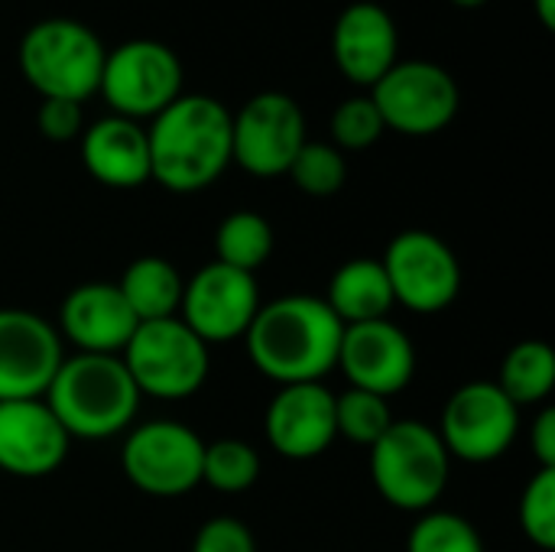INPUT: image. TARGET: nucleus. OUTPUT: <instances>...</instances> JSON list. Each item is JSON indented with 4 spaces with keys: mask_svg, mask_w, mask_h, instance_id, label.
Returning a JSON list of instances; mask_svg holds the SVG:
<instances>
[{
    "mask_svg": "<svg viewBox=\"0 0 555 552\" xmlns=\"http://www.w3.org/2000/svg\"><path fill=\"white\" fill-rule=\"evenodd\" d=\"M68 433L42 397L0 403V472L13 478H46L68 459Z\"/></svg>",
    "mask_w": 555,
    "mask_h": 552,
    "instance_id": "obj_18",
    "label": "nucleus"
},
{
    "mask_svg": "<svg viewBox=\"0 0 555 552\" xmlns=\"http://www.w3.org/2000/svg\"><path fill=\"white\" fill-rule=\"evenodd\" d=\"M260 306L254 273L211 260L185 280L179 319L211 348L244 338Z\"/></svg>",
    "mask_w": 555,
    "mask_h": 552,
    "instance_id": "obj_13",
    "label": "nucleus"
},
{
    "mask_svg": "<svg viewBox=\"0 0 555 552\" xmlns=\"http://www.w3.org/2000/svg\"><path fill=\"white\" fill-rule=\"evenodd\" d=\"M150 182L192 195L231 166V111L211 94H179L146 124Z\"/></svg>",
    "mask_w": 555,
    "mask_h": 552,
    "instance_id": "obj_2",
    "label": "nucleus"
},
{
    "mask_svg": "<svg viewBox=\"0 0 555 552\" xmlns=\"http://www.w3.org/2000/svg\"><path fill=\"white\" fill-rule=\"evenodd\" d=\"M533 10H537L540 23H543L546 29H553L555 26V0H533Z\"/></svg>",
    "mask_w": 555,
    "mask_h": 552,
    "instance_id": "obj_34",
    "label": "nucleus"
},
{
    "mask_svg": "<svg viewBox=\"0 0 555 552\" xmlns=\"http://www.w3.org/2000/svg\"><path fill=\"white\" fill-rule=\"evenodd\" d=\"M273 224L260 211H231L215 231V260L244 273H257L273 254Z\"/></svg>",
    "mask_w": 555,
    "mask_h": 552,
    "instance_id": "obj_24",
    "label": "nucleus"
},
{
    "mask_svg": "<svg viewBox=\"0 0 555 552\" xmlns=\"http://www.w3.org/2000/svg\"><path fill=\"white\" fill-rule=\"evenodd\" d=\"M286 176L296 182L299 192H306L312 198H328V195L341 192V185L348 179V159L332 143L306 140V146L296 153Z\"/></svg>",
    "mask_w": 555,
    "mask_h": 552,
    "instance_id": "obj_27",
    "label": "nucleus"
},
{
    "mask_svg": "<svg viewBox=\"0 0 555 552\" xmlns=\"http://www.w3.org/2000/svg\"><path fill=\"white\" fill-rule=\"evenodd\" d=\"M263 433L273 452L293 462L319 459L338 439L335 429V394L325 384H289L280 387L267 407Z\"/></svg>",
    "mask_w": 555,
    "mask_h": 552,
    "instance_id": "obj_17",
    "label": "nucleus"
},
{
    "mask_svg": "<svg viewBox=\"0 0 555 552\" xmlns=\"http://www.w3.org/2000/svg\"><path fill=\"white\" fill-rule=\"evenodd\" d=\"M98 94L117 117L153 120L182 94V62L159 39H127L104 55Z\"/></svg>",
    "mask_w": 555,
    "mask_h": 552,
    "instance_id": "obj_7",
    "label": "nucleus"
},
{
    "mask_svg": "<svg viewBox=\"0 0 555 552\" xmlns=\"http://www.w3.org/2000/svg\"><path fill=\"white\" fill-rule=\"evenodd\" d=\"M335 368L345 374L348 387L390 400L410 387L416 374V348L393 319L361 322L345 329Z\"/></svg>",
    "mask_w": 555,
    "mask_h": 552,
    "instance_id": "obj_15",
    "label": "nucleus"
},
{
    "mask_svg": "<svg viewBox=\"0 0 555 552\" xmlns=\"http://www.w3.org/2000/svg\"><path fill=\"white\" fill-rule=\"evenodd\" d=\"M68 439H111L133 426L140 390L120 355H72L55 371L46 397Z\"/></svg>",
    "mask_w": 555,
    "mask_h": 552,
    "instance_id": "obj_3",
    "label": "nucleus"
},
{
    "mask_svg": "<svg viewBox=\"0 0 555 552\" xmlns=\"http://www.w3.org/2000/svg\"><path fill=\"white\" fill-rule=\"evenodd\" d=\"M384 130L387 127L371 94L345 98L332 114V146H338L341 153H358V150L374 146L384 137Z\"/></svg>",
    "mask_w": 555,
    "mask_h": 552,
    "instance_id": "obj_30",
    "label": "nucleus"
},
{
    "mask_svg": "<svg viewBox=\"0 0 555 552\" xmlns=\"http://www.w3.org/2000/svg\"><path fill=\"white\" fill-rule=\"evenodd\" d=\"M306 140V114L286 91H260L231 114V163L257 179L286 176Z\"/></svg>",
    "mask_w": 555,
    "mask_h": 552,
    "instance_id": "obj_11",
    "label": "nucleus"
},
{
    "mask_svg": "<svg viewBox=\"0 0 555 552\" xmlns=\"http://www.w3.org/2000/svg\"><path fill=\"white\" fill-rule=\"evenodd\" d=\"M205 439L176 420H150L130 426L120 446L127 482L150 498H182L202 485Z\"/></svg>",
    "mask_w": 555,
    "mask_h": 552,
    "instance_id": "obj_9",
    "label": "nucleus"
},
{
    "mask_svg": "<svg viewBox=\"0 0 555 552\" xmlns=\"http://www.w3.org/2000/svg\"><path fill=\"white\" fill-rule=\"evenodd\" d=\"M524 537L543 552L555 550V468H537L517 508Z\"/></svg>",
    "mask_w": 555,
    "mask_h": 552,
    "instance_id": "obj_29",
    "label": "nucleus"
},
{
    "mask_svg": "<svg viewBox=\"0 0 555 552\" xmlns=\"http://www.w3.org/2000/svg\"><path fill=\"white\" fill-rule=\"evenodd\" d=\"M65 361L59 329L29 309H0V403L46 397Z\"/></svg>",
    "mask_w": 555,
    "mask_h": 552,
    "instance_id": "obj_14",
    "label": "nucleus"
},
{
    "mask_svg": "<svg viewBox=\"0 0 555 552\" xmlns=\"http://www.w3.org/2000/svg\"><path fill=\"white\" fill-rule=\"evenodd\" d=\"M332 59L351 85L374 88L400 62V29L390 10L374 0L348 3L332 29Z\"/></svg>",
    "mask_w": 555,
    "mask_h": 552,
    "instance_id": "obj_16",
    "label": "nucleus"
},
{
    "mask_svg": "<svg viewBox=\"0 0 555 552\" xmlns=\"http://www.w3.org/2000/svg\"><path fill=\"white\" fill-rule=\"evenodd\" d=\"M452 455L439 433L420 420H393L371 446V482L377 495L406 514H426L449 488Z\"/></svg>",
    "mask_w": 555,
    "mask_h": 552,
    "instance_id": "obj_5",
    "label": "nucleus"
},
{
    "mask_svg": "<svg viewBox=\"0 0 555 552\" xmlns=\"http://www.w3.org/2000/svg\"><path fill=\"white\" fill-rule=\"evenodd\" d=\"M436 433L452 459L485 465L517 442L520 407L494 381H472L446 400Z\"/></svg>",
    "mask_w": 555,
    "mask_h": 552,
    "instance_id": "obj_10",
    "label": "nucleus"
},
{
    "mask_svg": "<svg viewBox=\"0 0 555 552\" xmlns=\"http://www.w3.org/2000/svg\"><path fill=\"white\" fill-rule=\"evenodd\" d=\"M406 552H485V540L468 517L426 511L406 537Z\"/></svg>",
    "mask_w": 555,
    "mask_h": 552,
    "instance_id": "obj_28",
    "label": "nucleus"
},
{
    "mask_svg": "<svg viewBox=\"0 0 555 552\" xmlns=\"http://www.w3.org/2000/svg\"><path fill=\"white\" fill-rule=\"evenodd\" d=\"M260 452L244 442V439H215L205 442V459H202V485L221 491V495H241L254 488L260 478Z\"/></svg>",
    "mask_w": 555,
    "mask_h": 552,
    "instance_id": "obj_25",
    "label": "nucleus"
},
{
    "mask_svg": "<svg viewBox=\"0 0 555 552\" xmlns=\"http://www.w3.org/2000/svg\"><path fill=\"white\" fill-rule=\"evenodd\" d=\"M88 176L107 189H140L150 182L146 127L117 114L88 124L78 137Z\"/></svg>",
    "mask_w": 555,
    "mask_h": 552,
    "instance_id": "obj_20",
    "label": "nucleus"
},
{
    "mask_svg": "<svg viewBox=\"0 0 555 552\" xmlns=\"http://www.w3.org/2000/svg\"><path fill=\"white\" fill-rule=\"evenodd\" d=\"M494 384L517 407H543L555 387V351L540 338L517 342L504 355Z\"/></svg>",
    "mask_w": 555,
    "mask_h": 552,
    "instance_id": "obj_23",
    "label": "nucleus"
},
{
    "mask_svg": "<svg viewBox=\"0 0 555 552\" xmlns=\"http://www.w3.org/2000/svg\"><path fill=\"white\" fill-rule=\"evenodd\" d=\"M137 316L120 296L117 283H81L68 290L59 306V335L78 355H120L137 332Z\"/></svg>",
    "mask_w": 555,
    "mask_h": 552,
    "instance_id": "obj_19",
    "label": "nucleus"
},
{
    "mask_svg": "<svg viewBox=\"0 0 555 552\" xmlns=\"http://www.w3.org/2000/svg\"><path fill=\"white\" fill-rule=\"evenodd\" d=\"M390 426H393V413H390L387 397L354 390V387H348L345 394H335V429L348 442L371 449Z\"/></svg>",
    "mask_w": 555,
    "mask_h": 552,
    "instance_id": "obj_26",
    "label": "nucleus"
},
{
    "mask_svg": "<svg viewBox=\"0 0 555 552\" xmlns=\"http://www.w3.org/2000/svg\"><path fill=\"white\" fill-rule=\"evenodd\" d=\"M380 264L390 280L393 303L410 312L420 316L442 312L462 293V264L455 251L433 231L423 228L400 231L387 244Z\"/></svg>",
    "mask_w": 555,
    "mask_h": 552,
    "instance_id": "obj_12",
    "label": "nucleus"
},
{
    "mask_svg": "<svg viewBox=\"0 0 555 552\" xmlns=\"http://www.w3.org/2000/svg\"><path fill=\"white\" fill-rule=\"evenodd\" d=\"M449 3H455V7H462V10H475V7H485L488 0H449Z\"/></svg>",
    "mask_w": 555,
    "mask_h": 552,
    "instance_id": "obj_35",
    "label": "nucleus"
},
{
    "mask_svg": "<svg viewBox=\"0 0 555 552\" xmlns=\"http://www.w3.org/2000/svg\"><path fill=\"white\" fill-rule=\"evenodd\" d=\"M345 325L325 306L322 296L296 293L280 296L257 309L244 345L250 364L267 381L289 384H322L338 364Z\"/></svg>",
    "mask_w": 555,
    "mask_h": 552,
    "instance_id": "obj_1",
    "label": "nucleus"
},
{
    "mask_svg": "<svg viewBox=\"0 0 555 552\" xmlns=\"http://www.w3.org/2000/svg\"><path fill=\"white\" fill-rule=\"evenodd\" d=\"M85 104L78 101H59V98H42L36 111V127L46 140L52 143H72L85 130Z\"/></svg>",
    "mask_w": 555,
    "mask_h": 552,
    "instance_id": "obj_32",
    "label": "nucleus"
},
{
    "mask_svg": "<svg viewBox=\"0 0 555 552\" xmlns=\"http://www.w3.org/2000/svg\"><path fill=\"white\" fill-rule=\"evenodd\" d=\"M20 72L39 98L85 104L98 94L104 68L101 36L72 16H46L20 39Z\"/></svg>",
    "mask_w": 555,
    "mask_h": 552,
    "instance_id": "obj_4",
    "label": "nucleus"
},
{
    "mask_svg": "<svg viewBox=\"0 0 555 552\" xmlns=\"http://www.w3.org/2000/svg\"><path fill=\"white\" fill-rule=\"evenodd\" d=\"M182 286L185 280L176 270V264L156 254L130 260L124 277L117 280V290L127 299L130 312L137 316V322H159L179 316Z\"/></svg>",
    "mask_w": 555,
    "mask_h": 552,
    "instance_id": "obj_22",
    "label": "nucleus"
},
{
    "mask_svg": "<svg viewBox=\"0 0 555 552\" xmlns=\"http://www.w3.org/2000/svg\"><path fill=\"white\" fill-rule=\"evenodd\" d=\"M127 374L133 377L140 397L179 403L195 397L211 371L208 345L179 319L140 322L120 351Z\"/></svg>",
    "mask_w": 555,
    "mask_h": 552,
    "instance_id": "obj_6",
    "label": "nucleus"
},
{
    "mask_svg": "<svg viewBox=\"0 0 555 552\" xmlns=\"http://www.w3.org/2000/svg\"><path fill=\"white\" fill-rule=\"evenodd\" d=\"M325 306L335 312V319L345 329L348 325H361V322L390 319V309L397 303H393L390 280L384 273V264L374 260V257L345 260L332 273V280H328Z\"/></svg>",
    "mask_w": 555,
    "mask_h": 552,
    "instance_id": "obj_21",
    "label": "nucleus"
},
{
    "mask_svg": "<svg viewBox=\"0 0 555 552\" xmlns=\"http://www.w3.org/2000/svg\"><path fill=\"white\" fill-rule=\"evenodd\" d=\"M192 552H257V540L244 521L231 514H218L198 527Z\"/></svg>",
    "mask_w": 555,
    "mask_h": 552,
    "instance_id": "obj_31",
    "label": "nucleus"
},
{
    "mask_svg": "<svg viewBox=\"0 0 555 552\" xmlns=\"http://www.w3.org/2000/svg\"><path fill=\"white\" fill-rule=\"evenodd\" d=\"M530 449L540 468H555V407H543L530 429Z\"/></svg>",
    "mask_w": 555,
    "mask_h": 552,
    "instance_id": "obj_33",
    "label": "nucleus"
},
{
    "mask_svg": "<svg viewBox=\"0 0 555 552\" xmlns=\"http://www.w3.org/2000/svg\"><path fill=\"white\" fill-rule=\"evenodd\" d=\"M371 101L387 130L403 137H433L459 117L462 91L446 65L429 59H400L371 88Z\"/></svg>",
    "mask_w": 555,
    "mask_h": 552,
    "instance_id": "obj_8",
    "label": "nucleus"
}]
</instances>
